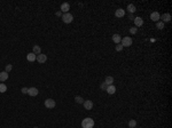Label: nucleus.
<instances>
[{
  "label": "nucleus",
  "instance_id": "obj_1",
  "mask_svg": "<svg viewBox=\"0 0 172 128\" xmlns=\"http://www.w3.org/2000/svg\"><path fill=\"white\" fill-rule=\"evenodd\" d=\"M94 126V120L92 118H85L81 121V127L83 128H93Z\"/></svg>",
  "mask_w": 172,
  "mask_h": 128
},
{
  "label": "nucleus",
  "instance_id": "obj_2",
  "mask_svg": "<svg viewBox=\"0 0 172 128\" xmlns=\"http://www.w3.org/2000/svg\"><path fill=\"white\" fill-rule=\"evenodd\" d=\"M132 42L133 41L131 37H124L120 40V45L123 46V47H130V46H132Z\"/></svg>",
  "mask_w": 172,
  "mask_h": 128
},
{
  "label": "nucleus",
  "instance_id": "obj_3",
  "mask_svg": "<svg viewBox=\"0 0 172 128\" xmlns=\"http://www.w3.org/2000/svg\"><path fill=\"white\" fill-rule=\"evenodd\" d=\"M62 21H63L66 24H69V23H71V22L73 21L72 14H70V13L63 14V15H62Z\"/></svg>",
  "mask_w": 172,
  "mask_h": 128
},
{
  "label": "nucleus",
  "instance_id": "obj_4",
  "mask_svg": "<svg viewBox=\"0 0 172 128\" xmlns=\"http://www.w3.org/2000/svg\"><path fill=\"white\" fill-rule=\"evenodd\" d=\"M55 105H56V103L52 98H47L46 101H45V106H46L47 109H53V108H55Z\"/></svg>",
  "mask_w": 172,
  "mask_h": 128
},
{
  "label": "nucleus",
  "instance_id": "obj_5",
  "mask_svg": "<svg viewBox=\"0 0 172 128\" xmlns=\"http://www.w3.org/2000/svg\"><path fill=\"white\" fill-rule=\"evenodd\" d=\"M36 61H37L38 63H40V64L45 63V62L47 61V55H46V54H39V55H37Z\"/></svg>",
  "mask_w": 172,
  "mask_h": 128
},
{
  "label": "nucleus",
  "instance_id": "obj_6",
  "mask_svg": "<svg viewBox=\"0 0 172 128\" xmlns=\"http://www.w3.org/2000/svg\"><path fill=\"white\" fill-rule=\"evenodd\" d=\"M171 14H169V13H165V14H163L161 17H159V19H162V22L163 23H166V22H170L171 21Z\"/></svg>",
  "mask_w": 172,
  "mask_h": 128
},
{
  "label": "nucleus",
  "instance_id": "obj_7",
  "mask_svg": "<svg viewBox=\"0 0 172 128\" xmlns=\"http://www.w3.org/2000/svg\"><path fill=\"white\" fill-rule=\"evenodd\" d=\"M60 9H61V12H62V13H69V9H70V5H69V4H68V2H63V4H62V5H61V8H60Z\"/></svg>",
  "mask_w": 172,
  "mask_h": 128
},
{
  "label": "nucleus",
  "instance_id": "obj_8",
  "mask_svg": "<svg viewBox=\"0 0 172 128\" xmlns=\"http://www.w3.org/2000/svg\"><path fill=\"white\" fill-rule=\"evenodd\" d=\"M133 22H134V24H135V27H140V26H142V24H143V19L141 18V17H134V19H133Z\"/></svg>",
  "mask_w": 172,
  "mask_h": 128
},
{
  "label": "nucleus",
  "instance_id": "obj_9",
  "mask_svg": "<svg viewBox=\"0 0 172 128\" xmlns=\"http://www.w3.org/2000/svg\"><path fill=\"white\" fill-rule=\"evenodd\" d=\"M38 89L36 88V87H30L29 89H28V95H30V96H37L38 95Z\"/></svg>",
  "mask_w": 172,
  "mask_h": 128
},
{
  "label": "nucleus",
  "instance_id": "obj_10",
  "mask_svg": "<svg viewBox=\"0 0 172 128\" xmlns=\"http://www.w3.org/2000/svg\"><path fill=\"white\" fill-rule=\"evenodd\" d=\"M159 17H161V15H159L158 12H153V13L150 14V19L154 21V22H158Z\"/></svg>",
  "mask_w": 172,
  "mask_h": 128
},
{
  "label": "nucleus",
  "instance_id": "obj_11",
  "mask_svg": "<svg viewBox=\"0 0 172 128\" xmlns=\"http://www.w3.org/2000/svg\"><path fill=\"white\" fill-rule=\"evenodd\" d=\"M83 105H84V108H85L86 110H92V108H93V102L91 101V100H86V101H84Z\"/></svg>",
  "mask_w": 172,
  "mask_h": 128
},
{
  "label": "nucleus",
  "instance_id": "obj_12",
  "mask_svg": "<svg viewBox=\"0 0 172 128\" xmlns=\"http://www.w3.org/2000/svg\"><path fill=\"white\" fill-rule=\"evenodd\" d=\"M115 15H116V17H123L124 15H125V10L124 9H122V8H118V9H116V12H115Z\"/></svg>",
  "mask_w": 172,
  "mask_h": 128
},
{
  "label": "nucleus",
  "instance_id": "obj_13",
  "mask_svg": "<svg viewBox=\"0 0 172 128\" xmlns=\"http://www.w3.org/2000/svg\"><path fill=\"white\" fill-rule=\"evenodd\" d=\"M106 91L109 94V95H113V94H115V91H116V87H115L114 85H109V86L107 87Z\"/></svg>",
  "mask_w": 172,
  "mask_h": 128
},
{
  "label": "nucleus",
  "instance_id": "obj_14",
  "mask_svg": "<svg viewBox=\"0 0 172 128\" xmlns=\"http://www.w3.org/2000/svg\"><path fill=\"white\" fill-rule=\"evenodd\" d=\"M120 40H122V37L119 36L118 33H115L113 36V41L117 45V44H120Z\"/></svg>",
  "mask_w": 172,
  "mask_h": 128
},
{
  "label": "nucleus",
  "instance_id": "obj_15",
  "mask_svg": "<svg viewBox=\"0 0 172 128\" xmlns=\"http://www.w3.org/2000/svg\"><path fill=\"white\" fill-rule=\"evenodd\" d=\"M36 58H37V55L33 54V53H29V54L27 55V59L29 61V62H34Z\"/></svg>",
  "mask_w": 172,
  "mask_h": 128
},
{
  "label": "nucleus",
  "instance_id": "obj_16",
  "mask_svg": "<svg viewBox=\"0 0 172 128\" xmlns=\"http://www.w3.org/2000/svg\"><path fill=\"white\" fill-rule=\"evenodd\" d=\"M7 79H8V73L6 71L0 72V81H6Z\"/></svg>",
  "mask_w": 172,
  "mask_h": 128
},
{
  "label": "nucleus",
  "instance_id": "obj_17",
  "mask_svg": "<svg viewBox=\"0 0 172 128\" xmlns=\"http://www.w3.org/2000/svg\"><path fill=\"white\" fill-rule=\"evenodd\" d=\"M33 54H36V55H39V54H41V48H40V46L36 45L33 46Z\"/></svg>",
  "mask_w": 172,
  "mask_h": 128
},
{
  "label": "nucleus",
  "instance_id": "obj_18",
  "mask_svg": "<svg viewBox=\"0 0 172 128\" xmlns=\"http://www.w3.org/2000/svg\"><path fill=\"white\" fill-rule=\"evenodd\" d=\"M127 10H129V13L130 14H133L135 10H137V8H135V6H134L133 4H130V5L127 6Z\"/></svg>",
  "mask_w": 172,
  "mask_h": 128
},
{
  "label": "nucleus",
  "instance_id": "obj_19",
  "mask_svg": "<svg viewBox=\"0 0 172 128\" xmlns=\"http://www.w3.org/2000/svg\"><path fill=\"white\" fill-rule=\"evenodd\" d=\"M105 82L109 86V85H113V82H114V78L113 77H110V76H108V77L106 78V80H105Z\"/></svg>",
  "mask_w": 172,
  "mask_h": 128
},
{
  "label": "nucleus",
  "instance_id": "obj_20",
  "mask_svg": "<svg viewBox=\"0 0 172 128\" xmlns=\"http://www.w3.org/2000/svg\"><path fill=\"white\" fill-rule=\"evenodd\" d=\"M137 126V121L134 120V119H131L130 121H129V127L130 128H134Z\"/></svg>",
  "mask_w": 172,
  "mask_h": 128
},
{
  "label": "nucleus",
  "instance_id": "obj_21",
  "mask_svg": "<svg viewBox=\"0 0 172 128\" xmlns=\"http://www.w3.org/2000/svg\"><path fill=\"white\" fill-rule=\"evenodd\" d=\"M75 101H76V103H78V104H83V103H84V100H83L81 96H76V97H75Z\"/></svg>",
  "mask_w": 172,
  "mask_h": 128
},
{
  "label": "nucleus",
  "instance_id": "obj_22",
  "mask_svg": "<svg viewBox=\"0 0 172 128\" xmlns=\"http://www.w3.org/2000/svg\"><path fill=\"white\" fill-rule=\"evenodd\" d=\"M156 27H157L158 30H162V29L164 27V23H163L162 21H158V22H156Z\"/></svg>",
  "mask_w": 172,
  "mask_h": 128
},
{
  "label": "nucleus",
  "instance_id": "obj_23",
  "mask_svg": "<svg viewBox=\"0 0 172 128\" xmlns=\"http://www.w3.org/2000/svg\"><path fill=\"white\" fill-rule=\"evenodd\" d=\"M7 90V86L5 83H0V93H5Z\"/></svg>",
  "mask_w": 172,
  "mask_h": 128
},
{
  "label": "nucleus",
  "instance_id": "obj_24",
  "mask_svg": "<svg viewBox=\"0 0 172 128\" xmlns=\"http://www.w3.org/2000/svg\"><path fill=\"white\" fill-rule=\"evenodd\" d=\"M137 32H138V27H135V26L130 29V33H131V34H135Z\"/></svg>",
  "mask_w": 172,
  "mask_h": 128
},
{
  "label": "nucleus",
  "instance_id": "obj_25",
  "mask_svg": "<svg viewBox=\"0 0 172 128\" xmlns=\"http://www.w3.org/2000/svg\"><path fill=\"white\" fill-rule=\"evenodd\" d=\"M12 69H13V65H12V64H8V65H6V72L7 73H8V72H10V71H12Z\"/></svg>",
  "mask_w": 172,
  "mask_h": 128
},
{
  "label": "nucleus",
  "instance_id": "obj_26",
  "mask_svg": "<svg viewBox=\"0 0 172 128\" xmlns=\"http://www.w3.org/2000/svg\"><path fill=\"white\" fill-rule=\"evenodd\" d=\"M123 48H124V47L120 45V44H117V45H116V50L117 51H122L123 50Z\"/></svg>",
  "mask_w": 172,
  "mask_h": 128
},
{
  "label": "nucleus",
  "instance_id": "obj_27",
  "mask_svg": "<svg viewBox=\"0 0 172 128\" xmlns=\"http://www.w3.org/2000/svg\"><path fill=\"white\" fill-rule=\"evenodd\" d=\"M100 87H101V89L106 90V89H107V87H108V85H107L106 82H102L101 85H100Z\"/></svg>",
  "mask_w": 172,
  "mask_h": 128
},
{
  "label": "nucleus",
  "instance_id": "obj_28",
  "mask_svg": "<svg viewBox=\"0 0 172 128\" xmlns=\"http://www.w3.org/2000/svg\"><path fill=\"white\" fill-rule=\"evenodd\" d=\"M28 89H29V88H27V87H23V88L21 89V91H22L23 94H28Z\"/></svg>",
  "mask_w": 172,
  "mask_h": 128
},
{
  "label": "nucleus",
  "instance_id": "obj_29",
  "mask_svg": "<svg viewBox=\"0 0 172 128\" xmlns=\"http://www.w3.org/2000/svg\"><path fill=\"white\" fill-rule=\"evenodd\" d=\"M129 18H130V19H134V17H133V14H129Z\"/></svg>",
  "mask_w": 172,
  "mask_h": 128
},
{
  "label": "nucleus",
  "instance_id": "obj_30",
  "mask_svg": "<svg viewBox=\"0 0 172 128\" xmlns=\"http://www.w3.org/2000/svg\"><path fill=\"white\" fill-rule=\"evenodd\" d=\"M56 16H62V12H61V10L57 12V13H56Z\"/></svg>",
  "mask_w": 172,
  "mask_h": 128
},
{
  "label": "nucleus",
  "instance_id": "obj_31",
  "mask_svg": "<svg viewBox=\"0 0 172 128\" xmlns=\"http://www.w3.org/2000/svg\"><path fill=\"white\" fill-rule=\"evenodd\" d=\"M34 128H37V127H34Z\"/></svg>",
  "mask_w": 172,
  "mask_h": 128
}]
</instances>
